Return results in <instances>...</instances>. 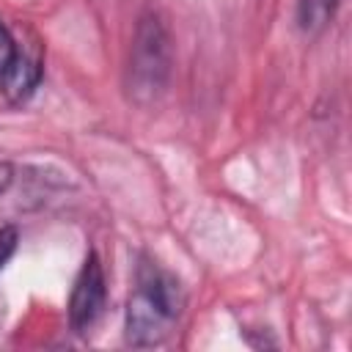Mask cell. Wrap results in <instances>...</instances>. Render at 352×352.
<instances>
[{"label": "cell", "instance_id": "obj_1", "mask_svg": "<svg viewBox=\"0 0 352 352\" xmlns=\"http://www.w3.org/2000/svg\"><path fill=\"white\" fill-rule=\"evenodd\" d=\"M187 305L182 278L140 250L132 267V289L124 311V341L135 349H151L170 338Z\"/></svg>", "mask_w": 352, "mask_h": 352}, {"label": "cell", "instance_id": "obj_2", "mask_svg": "<svg viewBox=\"0 0 352 352\" xmlns=\"http://www.w3.org/2000/svg\"><path fill=\"white\" fill-rule=\"evenodd\" d=\"M173 74V44L168 25L154 8H146L132 33L126 69H124V91L129 102L138 107H151L168 91Z\"/></svg>", "mask_w": 352, "mask_h": 352}, {"label": "cell", "instance_id": "obj_3", "mask_svg": "<svg viewBox=\"0 0 352 352\" xmlns=\"http://www.w3.org/2000/svg\"><path fill=\"white\" fill-rule=\"evenodd\" d=\"M69 327L77 336H91L107 308V278L99 253L91 248L69 292Z\"/></svg>", "mask_w": 352, "mask_h": 352}, {"label": "cell", "instance_id": "obj_4", "mask_svg": "<svg viewBox=\"0 0 352 352\" xmlns=\"http://www.w3.org/2000/svg\"><path fill=\"white\" fill-rule=\"evenodd\" d=\"M44 77V60L41 52L25 41H19V52L11 60V66L0 74V96L11 107H22L33 99Z\"/></svg>", "mask_w": 352, "mask_h": 352}, {"label": "cell", "instance_id": "obj_5", "mask_svg": "<svg viewBox=\"0 0 352 352\" xmlns=\"http://www.w3.org/2000/svg\"><path fill=\"white\" fill-rule=\"evenodd\" d=\"M341 0H297V25L305 36H316L322 33L338 8Z\"/></svg>", "mask_w": 352, "mask_h": 352}, {"label": "cell", "instance_id": "obj_6", "mask_svg": "<svg viewBox=\"0 0 352 352\" xmlns=\"http://www.w3.org/2000/svg\"><path fill=\"white\" fill-rule=\"evenodd\" d=\"M16 52H19V38L11 33V28L0 16V74L11 66V60L16 58Z\"/></svg>", "mask_w": 352, "mask_h": 352}, {"label": "cell", "instance_id": "obj_7", "mask_svg": "<svg viewBox=\"0 0 352 352\" xmlns=\"http://www.w3.org/2000/svg\"><path fill=\"white\" fill-rule=\"evenodd\" d=\"M19 248V228L16 226H0V272L6 270V264L11 261V256Z\"/></svg>", "mask_w": 352, "mask_h": 352}, {"label": "cell", "instance_id": "obj_8", "mask_svg": "<svg viewBox=\"0 0 352 352\" xmlns=\"http://www.w3.org/2000/svg\"><path fill=\"white\" fill-rule=\"evenodd\" d=\"M11 184H14V165L8 160H0V195H6Z\"/></svg>", "mask_w": 352, "mask_h": 352}, {"label": "cell", "instance_id": "obj_9", "mask_svg": "<svg viewBox=\"0 0 352 352\" xmlns=\"http://www.w3.org/2000/svg\"><path fill=\"white\" fill-rule=\"evenodd\" d=\"M3 316H6V308H3V302H0V322H3Z\"/></svg>", "mask_w": 352, "mask_h": 352}]
</instances>
